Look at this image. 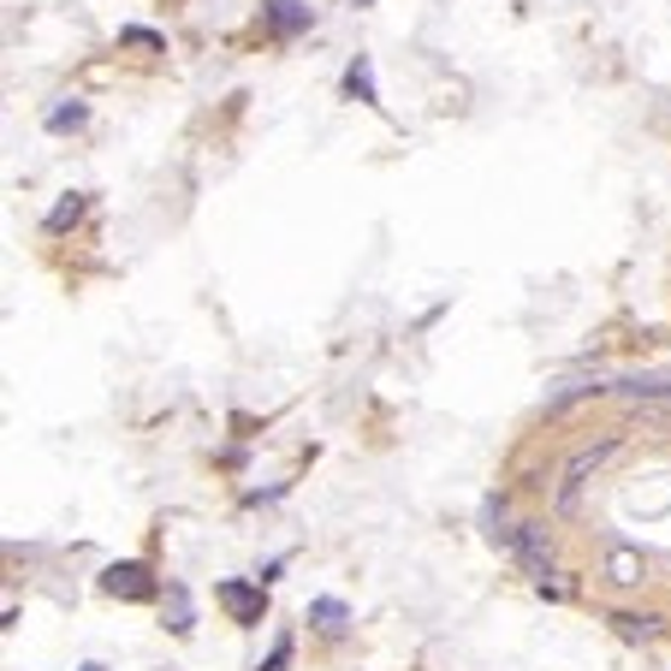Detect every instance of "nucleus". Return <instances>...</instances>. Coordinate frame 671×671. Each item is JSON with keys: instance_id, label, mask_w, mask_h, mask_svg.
I'll return each instance as SVG.
<instances>
[{"instance_id": "f257e3e1", "label": "nucleus", "mask_w": 671, "mask_h": 671, "mask_svg": "<svg viewBox=\"0 0 671 671\" xmlns=\"http://www.w3.org/2000/svg\"><path fill=\"white\" fill-rule=\"evenodd\" d=\"M511 553L523 559V571L529 577H541L547 582V565H553V541H547V529L541 523H517V535H511Z\"/></svg>"}, {"instance_id": "f03ea898", "label": "nucleus", "mask_w": 671, "mask_h": 671, "mask_svg": "<svg viewBox=\"0 0 671 671\" xmlns=\"http://www.w3.org/2000/svg\"><path fill=\"white\" fill-rule=\"evenodd\" d=\"M612 452H618V440H600V446H588V452H577V458H571V464H565V505H571V499H577V488H582V476H588V470H600V464H606V458H612Z\"/></svg>"}, {"instance_id": "7ed1b4c3", "label": "nucleus", "mask_w": 671, "mask_h": 671, "mask_svg": "<svg viewBox=\"0 0 671 671\" xmlns=\"http://www.w3.org/2000/svg\"><path fill=\"white\" fill-rule=\"evenodd\" d=\"M220 600H226V612L238 618V624H262V588H244V582H226L220 588Z\"/></svg>"}, {"instance_id": "20e7f679", "label": "nucleus", "mask_w": 671, "mask_h": 671, "mask_svg": "<svg viewBox=\"0 0 671 671\" xmlns=\"http://www.w3.org/2000/svg\"><path fill=\"white\" fill-rule=\"evenodd\" d=\"M101 588L125 594V600H149V571H143V565H113V571L101 577Z\"/></svg>"}, {"instance_id": "39448f33", "label": "nucleus", "mask_w": 671, "mask_h": 671, "mask_svg": "<svg viewBox=\"0 0 671 671\" xmlns=\"http://www.w3.org/2000/svg\"><path fill=\"white\" fill-rule=\"evenodd\" d=\"M606 577H612L618 588H636L642 582V553L636 547H606Z\"/></svg>"}, {"instance_id": "423d86ee", "label": "nucleus", "mask_w": 671, "mask_h": 671, "mask_svg": "<svg viewBox=\"0 0 671 671\" xmlns=\"http://www.w3.org/2000/svg\"><path fill=\"white\" fill-rule=\"evenodd\" d=\"M268 24L280 36H297L303 24H309V7H297V0H268Z\"/></svg>"}, {"instance_id": "0eeeda50", "label": "nucleus", "mask_w": 671, "mask_h": 671, "mask_svg": "<svg viewBox=\"0 0 671 671\" xmlns=\"http://www.w3.org/2000/svg\"><path fill=\"white\" fill-rule=\"evenodd\" d=\"M612 392H624V398H671V381L666 375H624Z\"/></svg>"}, {"instance_id": "6e6552de", "label": "nucleus", "mask_w": 671, "mask_h": 671, "mask_svg": "<svg viewBox=\"0 0 671 671\" xmlns=\"http://www.w3.org/2000/svg\"><path fill=\"white\" fill-rule=\"evenodd\" d=\"M84 119H90V107H84V101L72 96L66 107H54V113H48V131H78Z\"/></svg>"}, {"instance_id": "1a4fd4ad", "label": "nucleus", "mask_w": 671, "mask_h": 671, "mask_svg": "<svg viewBox=\"0 0 671 671\" xmlns=\"http://www.w3.org/2000/svg\"><path fill=\"white\" fill-rule=\"evenodd\" d=\"M612 624H618V630H624V636H630V642H648V636H654V624H660V618H648V612H642V618H636V612H618V618H612Z\"/></svg>"}, {"instance_id": "9d476101", "label": "nucleus", "mask_w": 671, "mask_h": 671, "mask_svg": "<svg viewBox=\"0 0 671 671\" xmlns=\"http://www.w3.org/2000/svg\"><path fill=\"white\" fill-rule=\"evenodd\" d=\"M78 214H84V197H66L54 214H48V232H66V226L78 220Z\"/></svg>"}, {"instance_id": "9b49d317", "label": "nucleus", "mask_w": 671, "mask_h": 671, "mask_svg": "<svg viewBox=\"0 0 671 671\" xmlns=\"http://www.w3.org/2000/svg\"><path fill=\"white\" fill-rule=\"evenodd\" d=\"M345 84H351V96H363V101H375V78H369V66H363V60H357V66H351V72H345Z\"/></svg>"}, {"instance_id": "f8f14e48", "label": "nucleus", "mask_w": 671, "mask_h": 671, "mask_svg": "<svg viewBox=\"0 0 671 671\" xmlns=\"http://www.w3.org/2000/svg\"><path fill=\"white\" fill-rule=\"evenodd\" d=\"M309 618H321L327 630H339V624H345V606H339V600H315V606H309Z\"/></svg>"}, {"instance_id": "ddd939ff", "label": "nucleus", "mask_w": 671, "mask_h": 671, "mask_svg": "<svg viewBox=\"0 0 671 671\" xmlns=\"http://www.w3.org/2000/svg\"><path fill=\"white\" fill-rule=\"evenodd\" d=\"M286 660H291V642H280V648H274V660H268V671H280Z\"/></svg>"}, {"instance_id": "4468645a", "label": "nucleus", "mask_w": 671, "mask_h": 671, "mask_svg": "<svg viewBox=\"0 0 671 671\" xmlns=\"http://www.w3.org/2000/svg\"><path fill=\"white\" fill-rule=\"evenodd\" d=\"M84 671H101V666H84Z\"/></svg>"}]
</instances>
